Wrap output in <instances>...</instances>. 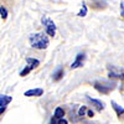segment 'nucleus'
I'll return each instance as SVG.
<instances>
[{
	"instance_id": "aec40b11",
	"label": "nucleus",
	"mask_w": 124,
	"mask_h": 124,
	"mask_svg": "<svg viewBox=\"0 0 124 124\" xmlns=\"http://www.w3.org/2000/svg\"><path fill=\"white\" fill-rule=\"evenodd\" d=\"M5 109H6V107H0V116H1L3 113L5 112Z\"/></svg>"
},
{
	"instance_id": "a211bd4d",
	"label": "nucleus",
	"mask_w": 124,
	"mask_h": 124,
	"mask_svg": "<svg viewBox=\"0 0 124 124\" xmlns=\"http://www.w3.org/2000/svg\"><path fill=\"white\" fill-rule=\"evenodd\" d=\"M87 114H88V117L92 118L93 116H94V112H93V110H88V112H87Z\"/></svg>"
},
{
	"instance_id": "7ed1b4c3",
	"label": "nucleus",
	"mask_w": 124,
	"mask_h": 124,
	"mask_svg": "<svg viewBox=\"0 0 124 124\" xmlns=\"http://www.w3.org/2000/svg\"><path fill=\"white\" fill-rule=\"evenodd\" d=\"M114 86H116V83H107V82H99V81L94 82V88L98 92L103 93V94H108L110 91H113Z\"/></svg>"
},
{
	"instance_id": "423d86ee",
	"label": "nucleus",
	"mask_w": 124,
	"mask_h": 124,
	"mask_svg": "<svg viewBox=\"0 0 124 124\" xmlns=\"http://www.w3.org/2000/svg\"><path fill=\"white\" fill-rule=\"evenodd\" d=\"M109 78H119V79H123L124 78V72L123 70H117L116 67H109Z\"/></svg>"
},
{
	"instance_id": "4468645a",
	"label": "nucleus",
	"mask_w": 124,
	"mask_h": 124,
	"mask_svg": "<svg viewBox=\"0 0 124 124\" xmlns=\"http://www.w3.org/2000/svg\"><path fill=\"white\" fill-rule=\"evenodd\" d=\"M0 15H1L3 19H6L8 17V10L4 6H0Z\"/></svg>"
},
{
	"instance_id": "9d476101",
	"label": "nucleus",
	"mask_w": 124,
	"mask_h": 124,
	"mask_svg": "<svg viewBox=\"0 0 124 124\" xmlns=\"http://www.w3.org/2000/svg\"><path fill=\"white\" fill-rule=\"evenodd\" d=\"M63 116H65V110H63V108H62V107H57V108L55 109L54 117L58 120V119H62V118H63Z\"/></svg>"
},
{
	"instance_id": "0eeeda50",
	"label": "nucleus",
	"mask_w": 124,
	"mask_h": 124,
	"mask_svg": "<svg viewBox=\"0 0 124 124\" xmlns=\"http://www.w3.org/2000/svg\"><path fill=\"white\" fill-rule=\"evenodd\" d=\"M44 94V89L42 88H34V89H29L25 92L26 97H40Z\"/></svg>"
},
{
	"instance_id": "f257e3e1",
	"label": "nucleus",
	"mask_w": 124,
	"mask_h": 124,
	"mask_svg": "<svg viewBox=\"0 0 124 124\" xmlns=\"http://www.w3.org/2000/svg\"><path fill=\"white\" fill-rule=\"evenodd\" d=\"M30 44L32 47L37 48V50H45L48 47V37L44 34V32H36V34H32L30 35Z\"/></svg>"
},
{
	"instance_id": "2eb2a0df",
	"label": "nucleus",
	"mask_w": 124,
	"mask_h": 124,
	"mask_svg": "<svg viewBox=\"0 0 124 124\" xmlns=\"http://www.w3.org/2000/svg\"><path fill=\"white\" fill-rule=\"evenodd\" d=\"M86 112H87V108H86L85 106H83V107H81L79 110H78V116H79V117H83V116L86 114Z\"/></svg>"
},
{
	"instance_id": "f3484780",
	"label": "nucleus",
	"mask_w": 124,
	"mask_h": 124,
	"mask_svg": "<svg viewBox=\"0 0 124 124\" xmlns=\"http://www.w3.org/2000/svg\"><path fill=\"white\" fill-rule=\"evenodd\" d=\"M57 124H68V122L65 118H62V119H58L57 120Z\"/></svg>"
},
{
	"instance_id": "39448f33",
	"label": "nucleus",
	"mask_w": 124,
	"mask_h": 124,
	"mask_svg": "<svg viewBox=\"0 0 124 124\" xmlns=\"http://www.w3.org/2000/svg\"><path fill=\"white\" fill-rule=\"evenodd\" d=\"M85 60H86V54L85 52H81L76 56V60L72 62V65H71V70H76V68H79L83 66L85 63Z\"/></svg>"
},
{
	"instance_id": "6e6552de",
	"label": "nucleus",
	"mask_w": 124,
	"mask_h": 124,
	"mask_svg": "<svg viewBox=\"0 0 124 124\" xmlns=\"http://www.w3.org/2000/svg\"><path fill=\"white\" fill-rule=\"evenodd\" d=\"M87 101L88 102H91L93 106L96 107V109L97 110H102L103 108H104V104L101 102V101H98V99H93V98H91V97H87Z\"/></svg>"
},
{
	"instance_id": "f03ea898",
	"label": "nucleus",
	"mask_w": 124,
	"mask_h": 124,
	"mask_svg": "<svg viewBox=\"0 0 124 124\" xmlns=\"http://www.w3.org/2000/svg\"><path fill=\"white\" fill-rule=\"evenodd\" d=\"M41 23H42V25H45L46 32H47L48 36L54 37L56 35V25H55V23L51 19H48L47 16H44L42 19H41Z\"/></svg>"
},
{
	"instance_id": "ddd939ff",
	"label": "nucleus",
	"mask_w": 124,
	"mask_h": 124,
	"mask_svg": "<svg viewBox=\"0 0 124 124\" xmlns=\"http://www.w3.org/2000/svg\"><path fill=\"white\" fill-rule=\"evenodd\" d=\"M77 15H78V16H82V17L87 15V5H86V3L82 4V9L79 10V13H78Z\"/></svg>"
},
{
	"instance_id": "6ab92c4d",
	"label": "nucleus",
	"mask_w": 124,
	"mask_h": 124,
	"mask_svg": "<svg viewBox=\"0 0 124 124\" xmlns=\"http://www.w3.org/2000/svg\"><path fill=\"white\" fill-rule=\"evenodd\" d=\"M50 124H57V119H56L55 117H52V119H51V122H50Z\"/></svg>"
},
{
	"instance_id": "20e7f679",
	"label": "nucleus",
	"mask_w": 124,
	"mask_h": 124,
	"mask_svg": "<svg viewBox=\"0 0 124 124\" xmlns=\"http://www.w3.org/2000/svg\"><path fill=\"white\" fill-rule=\"evenodd\" d=\"M26 62H27V66L20 72V76H26V75H29V72L30 71H32L34 68H36V67H39V65H40V61L39 60H36V58H31V57H27L26 58Z\"/></svg>"
},
{
	"instance_id": "dca6fc26",
	"label": "nucleus",
	"mask_w": 124,
	"mask_h": 124,
	"mask_svg": "<svg viewBox=\"0 0 124 124\" xmlns=\"http://www.w3.org/2000/svg\"><path fill=\"white\" fill-rule=\"evenodd\" d=\"M120 15L122 17H124V1L120 3Z\"/></svg>"
},
{
	"instance_id": "9b49d317",
	"label": "nucleus",
	"mask_w": 124,
	"mask_h": 124,
	"mask_svg": "<svg viewBox=\"0 0 124 124\" xmlns=\"http://www.w3.org/2000/svg\"><path fill=\"white\" fill-rule=\"evenodd\" d=\"M112 107H113V109L116 110V113H117L118 117H120L122 114H124V108H122L119 104H117L114 101H112Z\"/></svg>"
},
{
	"instance_id": "f8f14e48",
	"label": "nucleus",
	"mask_w": 124,
	"mask_h": 124,
	"mask_svg": "<svg viewBox=\"0 0 124 124\" xmlns=\"http://www.w3.org/2000/svg\"><path fill=\"white\" fill-rule=\"evenodd\" d=\"M13 101V98L10 96H0V107H6V104H9Z\"/></svg>"
},
{
	"instance_id": "1a4fd4ad",
	"label": "nucleus",
	"mask_w": 124,
	"mask_h": 124,
	"mask_svg": "<svg viewBox=\"0 0 124 124\" xmlns=\"http://www.w3.org/2000/svg\"><path fill=\"white\" fill-rule=\"evenodd\" d=\"M63 68H57L55 72H54V75H52V78H54V81H60V79H62V77H63Z\"/></svg>"
}]
</instances>
